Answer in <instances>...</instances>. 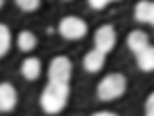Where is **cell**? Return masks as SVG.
I'll return each instance as SVG.
<instances>
[{
  "label": "cell",
  "instance_id": "obj_13",
  "mask_svg": "<svg viewBox=\"0 0 154 116\" xmlns=\"http://www.w3.org/2000/svg\"><path fill=\"white\" fill-rule=\"evenodd\" d=\"M11 48V31L7 25L0 23V57H4Z\"/></svg>",
  "mask_w": 154,
  "mask_h": 116
},
{
  "label": "cell",
  "instance_id": "obj_2",
  "mask_svg": "<svg viewBox=\"0 0 154 116\" xmlns=\"http://www.w3.org/2000/svg\"><path fill=\"white\" fill-rule=\"evenodd\" d=\"M127 89V79L122 73H109L102 79L97 86V98L100 102H111L120 98Z\"/></svg>",
  "mask_w": 154,
  "mask_h": 116
},
{
  "label": "cell",
  "instance_id": "obj_14",
  "mask_svg": "<svg viewBox=\"0 0 154 116\" xmlns=\"http://www.w3.org/2000/svg\"><path fill=\"white\" fill-rule=\"evenodd\" d=\"M14 2L25 13H34L39 5H41V0H14Z\"/></svg>",
  "mask_w": 154,
  "mask_h": 116
},
{
  "label": "cell",
  "instance_id": "obj_3",
  "mask_svg": "<svg viewBox=\"0 0 154 116\" xmlns=\"http://www.w3.org/2000/svg\"><path fill=\"white\" fill-rule=\"evenodd\" d=\"M59 34L68 41H77L88 34V25L77 16H65L59 22Z\"/></svg>",
  "mask_w": 154,
  "mask_h": 116
},
{
  "label": "cell",
  "instance_id": "obj_19",
  "mask_svg": "<svg viewBox=\"0 0 154 116\" xmlns=\"http://www.w3.org/2000/svg\"><path fill=\"white\" fill-rule=\"evenodd\" d=\"M4 2H5V0H0V9L4 7Z\"/></svg>",
  "mask_w": 154,
  "mask_h": 116
},
{
  "label": "cell",
  "instance_id": "obj_4",
  "mask_svg": "<svg viewBox=\"0 0 154 116\" xmlns=\"http://www.w3.org/2000/svg\"><path fill=\"white\" fill-rule=\"evenodd\" d=\"M70 79H72V61L66 55L54 57L48 66V82L68 84Z\"/></svg>",
  "mask_w": 154,
  "mask_h": 116
},
{
  "label": "cell",
  "instance_id": "obj_15",
  "mask_svg": "<svg viewBox=\"0 0 154 116\" xmlns=\"http://www.w3.org/2000/svg\"><path fill=\"white\" fill-rule=\"evenodd\" d=\"M88 4H90L91 9H95V11H102L108 4H111V0H88Z\"/></svg>",
  "mask_w": 154,
  "mask_h": 116
},
{
  "label": "cell",
  "instance_id": "obj_9",
  "mask_svg": "<svg viewBox=\"0 0 154 116\" xmlns=\"http://www.w3.org/2000/svg\"><path fill=\"white\" fill-rule=\"evenodd\" d=\"M20 72H22V75L27 80H36L41 75V61H39L38 57H27L22 63Z\"/></svg>",
  "mask_w": 154,
  "mask_h": 116
},
{
  "label": "cell",
  "instance_id": "obj_10",
  "mask_svg": "<svg viewBox=\"0 0 154 116\" xmlns=\"http://www.w3.org/2000/svg\"><path fill=\"white\" fill-rule=\"evenodd\" d=\"M136 64L142 72H154V46L149 45L136 55Z\"/></svg>",
  "mask_w": 154,
  "mask_h": 116
},
{
  "label": "cell",
  "instance_id": "obj_5",
  "mask_svg": "<svg viewBox=\"0 0 154 116\" xmlns=\"http://www.w3.org/2000/svg\"><path fill=\"white\" fill-rule=\"evenodd\" d=\"M93 43H95V48L102 54H109L116 45V32L115 27L106 23V25H100L97 31H95V36H93Z\"/></svg>",
  "mask_w": 154,
  "mask_h": 116
},
{
  "label": "cell",
  "instance_id": "obj_12",
  "mask_svg": "<svg viewBox=\"0 0 154 116\" xmlns=\"http://www.w3.org/2000/svg\"><path fill=\"white\" fill-rule=\"evenodd\" d=\"M151 14H152V2L142 0L134 7V20L140 23H151Z\"/></svg>",
  "mask_w": 154,
  "mask_h": 116
},
{
  "label": "cell",
  "instance_id": "obj_1",
  "mask_svg": "<svg viewBox=\"0 0 154 116\" xmlns=\"http://www.w3.org/2000/svg\"><path fill=\"white\" fill-rule=\"evenodd\" d=\"M70 97V88L68 84H59V82H48L45 89L41 91L39 97V106L47 115H57L66 107Z\"/></svg>",
  "mask_w": 154,
  "mask_h": 116
},
{
  "label": "cell",
  "instance_id": "obj_16",
  "mask_svg": "<svg viewBox=\"0 0 154 116\" xmlns=\"http://www.w3.org/2000/svg\"><path fill=\"white\" fill-rule=\"evenodd\" d=\"M145 116H154V91L145 100Z\"/></svg>",
  "mask_w": 154,
  "mask_h": 116
},
{
  "label": "cell",
  "instance_id": "obj_6",
  "mask_svg": "<svg viewBox=\"0 0 154 116\" xmlns=\"http://www.w3.org/2000/svg\"><path fill=\"white\" fill-rule=\"evenodd\" d=\"M18 104V93L13 84L0 82V113H11Z\"/></svg>",
  "mask_w": 154,
  "mask_h": 116
},
{
  "label": "cell",
  "instance_id": "obj_18",
  "mask_svg": "<svg viewBox=\"0 0 154 116\" xmlns=\"http://www.w3.org/2000/svg\"><path fill=\"white\" fill-rule=\"evenodd\" d=\"M151 25H154V2H152V14H151Z\"/></svg>",
  "mask_w": 154,
  "mask_h": 116
},
{
  "label": "cell",
  "instance_id": "obj_7",
  "mask_svg": "<svg viewBox=\"0 0 154 116\" xmlns=\"http://www.w3.org/2000/svg\"><path fill=\"white\" fill-rule=\"evenodd\" d=\"M104 63H106V54L99 52L97 48L90 50L84 59H82V68L88 72V73H97L104 68Z\"/></svg>",
  "mask_w": 154,
  "mask_h": 116
},
{
  "label": "cell",
  "instance_id": "obj_17",
  "mask_svg": "<svg viewBox=\"0 0 154 116\" xmlns=\"http://www.w3.org/2000/svg\"><path fill=\"white\" fill-rule=\"evenodd\" d=\"M91 116H116V115L115 113H109V111H99V113H95Z\"/></svg>",
  "mask_w": 154,
  "mask_h": 116
},
{
  "label": "cell",
  "instance_id": "obj_20",
  "mask_svg": "<svg viewBox=\"0 0 154 116\" xmlns=\"http://www.w3.org/2000/svg\"><path fill=\"white\" fill-rule=\"evenodd\" d=\"M111 2H118V0H111Z\"/></svg>",
  "mask_w": 154,
  "mask_h": 116
},
{
  "label": "cell",
  "instance_id": "obj_11",
  "mask_svg": "<svg viewBox=\"0 0 154 116\" xmlns=\"http://www.w3.org/2000/svg\"><path fill=\"white\" fill-rule=\"evenodd\" d=\"M18 48H20V52H25V54H29V52H32L34 48H36V45H38V38L31 32V31H22L20 34H18Z\"/></svg>",
  "mask_w": 154,
  "mask_h": 116
},
{
  "label": "cell",
  "instance_id": "obj_8",
  "mask_svg": "<svg viewBox=\"0 0 154 116\" xmlns=\"http://www.w3.org/2000/svg\"><path fill=\"white\" fill-rule=\"evenodd\" d=\"M127 46H129V50H131L133 54L138 55L143 48L149 46V36H147L143 31H133V32H129V36H127Z\"/></svg>",
  "mask_w": 154,
  "mask_h": 116
}]
</instances>
